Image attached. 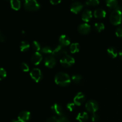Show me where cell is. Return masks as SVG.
Instances as JSON below:
<instances>
[{"mask_svg": "<svg viewBox=\"0 0 122 122\" xmlns=\"http://www.w3.org/2000/svg\"><path fill=\"white\" fill-rule=\"evenodd\" d=\"M60 63L64 67H69L75 63V59L68 54L65 55L60 58Z\"/></svg>", "mask_w": 122, "mask_h": 122, "instance_id": "5", "label": "cell"}, {"mask_svg": "<svg viewBox=\"0 0 122 122\" xmlns=\"http://www.w3.org/2000/svg\"><path fill=\"white\" fill-rule=\"evenodd\" d=\"M106 4L107 7L112 9H117L119 8L117 0H106Z\"/></svg>", "mask_w": 122, "mask_h": 122, "instance_id": "19", "label": "cell"}, {"mask_svg": "<svg viewBox=\"0 0 122 122\" xmlns=\"http://www.w3.org/2000/svg\"><path fill=\"white\" fill-rule=\"evenodd\" d=\"M55 82L56 84L62 86H68L71 82L70 76L67 73L63 72H59L56 74L55 76Z\"/></svg>", "mask_w": 122, "mask_h": 122, "instance_id": "1", "label": "cell"}, {"mask_svg": "<svg viewBox=\"0 0 122 122\" xmlns=\"http://www.w3.org/2000/svg\"><path fill=\"white\" fill-rule=\"evenodd\" d=\"M30 45L27 42L22 41L20 44V49L21 52H26L29 49Z\"/></svg>", "mask_w": 122, "mask_h": 122, "instance_id": "23", "label": "cell"}, {"mask_svg": "<svg viewBox=\"0 0 122 122\" xmlns=\"http://www.w3.org/2000/svg\"><path fill=\"white\" fill-rule=\"evenodd\" d=\"M94 17L97 19H102V18L106 17V12L104 10L101 8H98L94 11Z\"/></svg>", "mask_w": 122, "mask_h": 122, "instance_id": "17", "label": "cell"}, {"mask_svg": "<svg viewBox=\"0 0 122 122\" xmlns=\"http://www.w3.org/2000/svg\"><path fill=\"white\" fill-rule=\"evenodd\" d=\"M85 96L82 92L77 93V95L73 99V103L76 106H80L83 104L85 101Z\"/></svg>", "mask_w": 122, "mask_h": 122, "instance_id": "8", "label": "cell"}, {"mask_svg": "<svg viewBox=\"0 0 122 122\" xmlns=\"http://www.w3.org/2000/svg\"><path fill=\"white\" fill-rule=\"evenodd\" d=\"M78 31L82 35H86L91 31V26L88 23H83L79 25L78 27Z\"/></svg>", "mask_w": 122, "mask_h": 122, "instance_id": "11", "label": "cell"}, {"mask_svg": "<svg viewBox=\"0 0 122 122\" xmlns=\"http://www.w3.org/2000/svg\"><path fill=\"white\" fill-rule=\"evenodd\" d=\"M58 122H70L69 119L64 116H61L58 119Z\"/></svg>", "mask_w": 122, "mask_h": 122, "instance_id": "34", "label": "cell"}, {"mask_svg": "<svg viewBox=\"0 0 122 122\" xmlns=\"http://www.w3.org/2000/svg\"><path fill=\"white\" fill-rule=\"evenodd\" d=\"M94 27H95V30L98 32H102L105 28L104 25L102 23H97L94 25Z\"/></svg>", "mask_w": 122, "mask_h": 122, "instance_id": "24", "label": "cell"}, {"mask_svg": "<svg viewBox=\"0 0 122 122\" xmlns=\"http://www.w3.org/2000/svg\"><path fill=\"white\" fill-rule=\"evenodd\" d=\"M11 122H19V120H17H17H15V119H14V120H12Z\"/></svg>", "mask_w": 122, "mask_h": 122, "instance_id": "39", "label": "cell"}, {"mask_svg": "<svg viewBox=\"0 0 122 122\" xmlns=\"http://www.w3.org/2000/svg\"><path fill=\"white\" fill-rule=\"evenodd\" d=\"M51 110L57 115L60 116H64V111H63V108L58 104H54L52 105L51 106Z\"/></svg>", "mask_w": 122, "mask_h": 122, "instance_id": "14", "label": "cell"}, {"mask_svg": "<svg viewBox=\"0 0 122 122\" xmlns=\"http://www.w3.org/2000/svg\"><path fill=\"white\" fill-rule=\"evenodd\" d=\"M42 60V56L39 52H35L31 57V61L34 65H38L40 64Z\"/></svg>", "mask_w": 122, "mask_h": 122, "instance_id": "12", "label": "cell"}, {"mask_svg": "<svg viewBox=\"0 0 122 122\" xmlns=\"http://www.w3.org/2000/svg\"><path fill=\"white\" fill-rule=\"evenodd\" d=\"M110 20L113 25H119L122 22V12L119 8L115 9L111 14Z\"/></svg>", "mask_w": 122, "mask_h": 122, "instance_id": "2", "label": "cell"}, {"mask_svg": "<svg viewBox=\"0 0 122 122\" xmlns=\"http://www.w3.org/2000/svg\"><path fill=\"white\" fill-rule=\"evenodd\" d=\"M91 119H92V122H97L100 120V116H99V115L98 114L94 113H93Z\"/></svg>", "mask_w": 122, "mask_h": 122, "instance_id": "32", "label": "cell"}, {"mask_svg": "<svg viewBox=\"0 0 122 122\" xmlns=\"http://www.w3.org/2000/svg\"><path fill=\"white\" fill-rule=\"evenodd\" d=\"M99 3H100L99 0H86V4L87 5L95 6L98 5Z\"/></svg>", "mask_w": 122, "mask_h": 122, "instance_id": "26", "label": "cell"}, {"mask_svg": "<svg viewBox=\"0 0 122 122\" xmlns=\"http://www.w3.org/2000/svg\"><path fill=\"white\" fill-rule=\"evenodd\" d=\"M21 1H23V2H25V1H26V0H21Z\"/></svg>", "mask_w": 122, "mask_h": 122, "instance_id": "40", "label": "cell"}, {"mask_svg": "<svg viewBox=\"0 0 122 122\" xmlns=\"http://www.w3.org/2000/svg\"><path fill=\"white\" fill-rule=\"evenodd\" d=\"M88 114L86 112H82L79 113L76 116V120L79 122H85L88 120Z\"/></svg>", "mask_w": 122, "mask_h": 122, "instance_id": "18", "label": "cell"}, {"mask_svg": "<svg viewBox=\"0 0 122 122\" xmlns=\"http://www.w3.org/2000/svg\"><path fill=\"white\" fill-rule=\"evenodd\" d=\"M59 41L60 42L61 45L64 46H68L71 43L70 38L66 35H62L60 36L59 38Z\"/></svg>", "mask_w": 122, "mask_h": 122, "instance_id": "16", "label": "cell"}, {"mask_svg": "<svg viewBox=\"0 0 122 122\" xmlns=\"http://www.w3.org/2000/svg\"><path fill=\"white\" fill-rule=\"evenodd\" d=\"M5 41V36L3 34L0 33V42H4Z\"/></svg>", "mask_w": 122, "mask_h": 122, "instance_id": "37", "label": "cell"}, {"mask_svg": "<svg viewBox=\"0 0 122 122\" xmlns=\"http://www.w3.org/2000/svg\"><path fill=\"white\" fill-rule=\"evenodd\" d=\"M20 68L25 72H27V71H29V67L26 63H21V65H20Z\"/></svg>", "mask_w": 122, "mask_h": 122, "instance_id": "30", "label": "cell"}, {"mask_svg": "<svg viewBox=\"0 0 122 122\" xmlns=\"http://www.w3.org/2000/svg\"><path fill=\"white\" fill-rule=\"evenodd\" d=\"M41 51L43 53L45 54H50L52 53L53 50L50 46H44V47L42 48Z\"/></svg>", "mask_w": 122, "mask_h": 122, "instance_id": "28", "label": "cell"}, {"mask_svg": "<svg viewBox=\"0 0 122 122\" xmlns=\"http://www.w3.org/2000/svg\"><path fill=\"white\" fill-rule=\"evenodd\" d=\"M30 76L32 77V79L34 80L36 82H39L42 77L41 71L40 69L38 68H35L32 69L30 72Z\"/></svg>", "mask_w": 122, "mask_h": 122, "instance_id": "7", "label": "cell"}, {"mask_svg": "<svg viewBox=\"0 0 122 122\" xmlns=\"http://www.w3.org/2000/svg\"><path fill=\"white\" fill-rule=\"evenodd\" d=\"M51 4L53 5H57L61 1V0H50Z\"/></svg>", "mask_w": 122, "mask_h": 122, "instance_id": "36", "label": "cell"}, {"mask_svg": "<svg viewBox=\"0 0 122 122\" xmlns=\"http://www.w3.org/2000/svg\"><path fill=\"white\" fill-rule=\"evenodd\" d=\"M92 17V14L91 11L89 10H85L82 14V19L85 22L89 21Z\"/></svg>", "mask_w": 122, "mask_h": 122, "instance_id": "15", "label": "cell"}, {"mask_svg": "<svg viewBox=\"0 0 122 122\" xmlns=\"http://www.w3.org/2000/svg\"><path fill=\"white\" fill-rule=\"evenodd\" d=\"M32 47L34 49L35 51H36V52H38L41 49L39 43L38 42L36 41H35L32 42Z\"/></svg>", "mask_w": 122, "mask_h": 122, "instance_id": "27", "label": "cell"}, {"mask_svg": "<svg viewBox=\"0 0 122 122\" xmlns=\"http://www.w3.org/2000/svg\"><path fill=\"white\" fill-rule=\"evenodd\" d=\"M82 76L79 75H73L71 77V80L73 82L75 83H79L82 81Z\"/></svg>", "mask_w": 122, "mask_h": 122, "instance_id": "25", "label": "cell"}, {"mask_svg": "<svg viewBox=\"0 0 122 122\" xmlns=\"http://www.w3.org/2000/svg\"><path fill=\"white\" fill-rule=\"evenodd\" d=\"M75 104L74 103H69L67 105V108L68 109V110H69L70 112H72L74 108H75Z\"/></svg>", "mask_w": 122, "mask_h": 122, "instance_id": "33", "label": "cell"}, {"mask_svg": "<svg viewBox=\"0 0 122 122\" xmlns=\"http://www.w3.org/2000/svg\"><path fill=\"white\" fill-rule=\"evenodd\" d=\"M11 7L14 10H19L21 7L20 0H10Z\"/></svg>", "mask_w": 122, "mask_h": 122, "instance_id": "20", "label": "cell"}, {"mask_svg": "<svg viewBox=\"0 0 122 122\" xmlns=\"http://www.w3.org/2000/svg\"><path fill=\"white\" fill-rule=\"evenodd\" d=\"M107 53L108 56L113 58H115L117 57V51L114 47H110L107 50Z\"/></svg>", "mask_w": 122, "mask_h": 122, "instance_id": "21", "label": "cell"}, {"mask_svg": "<svg viewBox=\"0 0 122 122\" xmlns=\"http://www.w3.org/2000/svg\"><path fill=\"white\" fill-rule=\"evenodd\" d=\"M24 7L26 10L34 11L40 8V5L36 0H26L24 2Z\"/></svg>", "mask_w": 122, "mask_h": 122, "instance_id": "3", "label": "cell"}, {"mask_svg": "<svg viewBox=\"0 0 122 122\" xmlns=\"http://www.w3.org/2000/svg\"><path fill=\"white\" fill-rule=\"evenodd\" d=\"M83 6L81 2H75L71 4L70 7V11L75 14H78L82 10Z\"/></svg>", "mask_w": 122, "mask_h": 122, "instance_id": "10", "label": "cell"}, {"mask_svg": "<svg viewBox=\"0 0 122 122\" xmlns=\"http://www.w3.org/2000/svg\"><path fill=\"white\" fill-rule=\"evenodd\" d=\"M30 118V113L27 111H23L20 113L17 117L19 122H27Z\"/></svg>", "mask_w": 122, "mask_h": 122, "instance_id": "9", "label": "cell"}, {"mask_svg": "<svg viewBox=\"0 0 122 122\" xmlns=\"http://www.w3.org/2000/svg\"><path fill=\"white\" fill-rule=\"evenodd\" d=\"M116 35L117 37H122V26L118 27L116 30Z\"/></svg>", "mask_w": 122, "mask_h": 122, "instance_id": "31", "label": "cell"}, {"mask_svg": "<svg viewBox=\"0 0 122 122\" xmlns=\"http://www.w3.org/2000/svg\"><path fill=\"white\" fill-rule=\"evenodd\" d=\"M85 108L88 112L94 113L98 109V104L97 101L94 100H90L86 103Z\"/></svg>", "mask_w": 122, "mask_h": 122, "instance_id": "6", "label": "cell"}, {"mask_svg": "<svg viewBox=\"0 0 122 122\" xmlns=\"http://www.w3.org/2000/svg\"><path fill=\"white\" fill-rule=\"evenodd\" d=\"M52 54L56 57L61 58L65 55L67 54V50H66L64 46L61 45H59L56 46L52 51Z\"/></svg>", "mask_w": 122, "mask_h": 122, "instance_id": "4", "label": "cell"}, {"mask_svg": "<svg viewBox=\"0 0 122 122\" xmlns=\"http://www.w3.org/2000/svg\"><path fill=\"white\" fill-rule=\"evenodd\" d=\"M70 52L72 54L78 52L80 50V46L78 43H73L70 45Z\"/></svg>", "mask_w": 122, "mask_h": 122, "instance_id": "22", "label": "cell"}, {"mask_svg": "<svg viewBox=\"0 0 122 122\" xmlns=\"http://www.w3.org/2000/svg\"><path fill=\"white\" fill-rule=\"evenodd\" d=\"M7 76V72L3 68H0V81H2Z\"/></svg>", "mask_w": 122, "mask_h": 122, "instance_id": "29", "label": "cell"}, {"mask_svg": "<svg viewBox=\"0 0 122 122\" xmlns=\"http://www.w3.org/2000/svg\"><path fill=\"white\" fill-rule=\"evenodd\" d=\"M46 122H58V119L56 117H51L48 120H46Z\"/></svg>", "mask_w": 122, "mask_h": 122, "instance_id": "35", "label": "cell"}, {"mask_svg": "<svg viewBox=\"0 0 122 122\" xmlns=\"http://www.w3.org/2000/svg\"><path fill=\"white\" fill-rule=\"evenodd\" d=\"M45 66L48 68H53L56 64V60L52 56H48L45 58L44 61Z\"/></svg>", "mask_w": 122, "mask_h": 122, "instance_id": "13", "label": "cell"}, {"mask_svg": "<svg viewBox=\"0 0 122 122\" xmlns=\"http://www.w3.org/2000/svg\"><path fill=\"white\" fill-rule=\"evenodd\" d=\"M119 57H120V58H121V60H122V50H121V51L119 52Z\"/></svg>", "mask_w": 122, "mask_h": 122, "instance_id": "38", "label": "cell"}]
</instances>
